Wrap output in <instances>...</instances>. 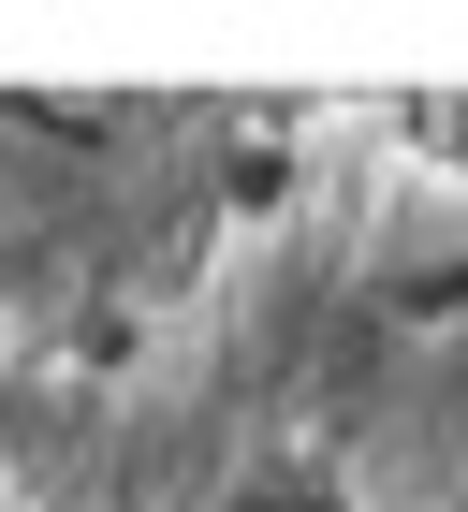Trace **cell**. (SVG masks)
Here are the masks:
<instances>
[{
    "mask_svg": "<svg viewBox=\"0 0 468 512\" xmlns=\"http://www.w3.org/2000/svg\"><path fill=\"white\" fill-rule=\"evenodd\" d=\"M234 512H337V498H293V483H249Z\"/></svg>",
    "mask_w": 468,
    "mask_h": 512,
    "instance_id": "obj_1",
    "label": "cell"
}]
</instances>
